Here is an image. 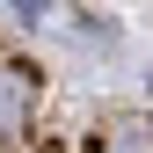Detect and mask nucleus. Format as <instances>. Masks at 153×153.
Segmentation results:
<instances>
[{"label":"nucleus","instance_id":"f257e3e1","mask_svg":"<svg viewBox=\"0 0 153 153\" xmlns=\"http://www.w3.org/2000/svg\"><path fill=\"white\" fill-rule=\"evenodd\" d=\"M29 117H36V73L29 66H0V146L22 139Z\"/></svg>","mask_w":153,"mask_h":153},{"label":"nucleus","instance_id":"f03ea898","mask_svg":"<svg viewBox=\"0 0 153 153\" xmlns=\"http://www.w3.org/2000/svg\"><path fill=\"white\" fill-rule=\"evenodd\" d=\"M95 153H153V124H117Z\"/></svg>","mask_w":153,"mask_h":153}]
</instances>
